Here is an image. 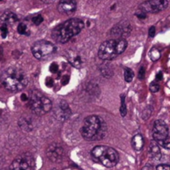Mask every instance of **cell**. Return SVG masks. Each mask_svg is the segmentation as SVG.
Listing matches in <instances>:
<instances>
[{"label": "cell", "instance_id": "obj_1", "mask_svg": "<svg viewBox=\"0 0 170 170\" xmlns=\"http://www.w3.org/2000/svg\"><path fill=\"white\" fill-rule=\"evenodd\" d=\"M0 82L6 90L16 92L28 86V77L25 71L17 66H10L2 72Z\"/></svg>", "mask_w": 170, "mask_h": 170}, {"label": "cell", "instance_id": "obj_2", "mask_svg": "<svg viewBox=\"0 0 170 170\" xmlns=\"http://www.w3.org/2000/svg\"><path fill=\"white\" fill-rule=\"evenodd\" d=\"M81 134L82 136L88 141L100 140L106 136V123L98 115H90L83 122Z\"/></svg>", "mask_w": 170, "mask_h": 170}, {"label": "cell", "instance_id": "obj_3", "mask_svg": "<svg viewBox=\"0 0 170 170\" xmlns=\"http://www.w3.org/2000/svg\"><path fill=\"white\" fill-rule=\"evenodd\" d=\"M84 26L85 23L82 19L71 18L56 26L52 33V37L56 42L66 43L81 33Z\"/></svg>", "mask_w": 170, "mask_h": 170}, {"label": "cell", "instance_id": "obj_4", "mask_svg": "<svg viewBox=\"0 0 170 170\" xmlns=\"http://www.w3.org/2000/svg\"><path fill=\"white\" fill-rule=\"evenodd\" d=\"M127 45L126 40L124 38L107 40L100 46L98 56L101 60H113L125 51Z\"/></svg>", "mask_w": 170, "mask_h": 170}, {"label": "cell", "instance_id": "obj_5", "mask_svg": "<svg viewBox=\"0 0 170 170\" xmlns=\"http://www.w3.org/2000/svg\"><path fill=\"white\" fill-rule=\"evenodd\" d=\"M91 155L96 161L107 168L115 167L118 164L120 159L119 154L115 148L105 145L95 147L91 150Z\"/></svg>", "mask_w": 170, "mask_h": 170}, {"label": "cell", "instance_id": "obj_6", "mask_svg": "<svg viewBox=\"0 0 170 170\" xmlns=\"http://www.w3.org/2000/svg\"><path fill=\"white\" fill-rule=\"evenodd\" d=\"M28 104L35 115H43L52 110V104L47 96L38 91H33L28 97Z\"/></svg>", "mask_w": 170, "mask_h": 170}, {"label": "cell", "instance_id": "obj_7", "mask_svg": "<svg viewBox=\"0 0 170 170\" xmlns=\"http://www.w3.org/2000/svg\"><path fill=\"white\" fill-rule=\"evenodd\" d=\"M55 47L52 43L46 40H40L34 42L31 47V51L35 58L43 60L51 56L55 52Z\"/></svg>", "mask_w": 170, "mask_h": 170}, {"label": "cell", "instance_id": "obj_8", "mask_svg": "<svg viewBox=\"0 0 170 170\" xmlns=\"http://www.w3.org/2000/svg\"><path fill=\"white\" fill-rule=\"evenodd\" d=\"M10 170H34L35 160L30 153H24L16 157L9 167Z\"/></svg>", "mask_w": 170, "mask_h": 170}, {"label": "cell", "instance_id": "obj_9", "mask_svg": "<svg viewBox=\"0 0 170 170\" xmlns=\"http://www.w3.org/2000/svg\"><path fill=\"white\" fill-rule=\"evenodd\" d=\"M168 6V0H147L139 5V10L144 13H156L166 9Z\"/></svg>", "mask_w": 170, "mask_h": 170}, {"label": "cell", "instance_id": "obj_10", "mask_svg": "<svg viewBox=\"0 0 170 170\" xmlns=\"http://www.w3.org/2000/svg\"><path fill=\"white\" fill-rule=\"evenodd\" d=\"M131 24L127 20L121 21L110 29V36L112 39L125 38L131 33Z\"/></svg>", "mask_w": 170, "mask_h": 170}, {"label": "cell", "instance_id": "obj_11", "mask_svg": "<svg viewBox=\"0 0 170 170\" xmlns=\"http://www.w3.org/2000/svg\"><path fill=\"white\" fill-rule=\"evenodd\" d=\"M53 115L57 121L61 122L69 119L71 115V110L66 100H61L56 104L53 110Z\"/></svg>", "mask_w": 170, "mask_h": 170}, {"label": "cell", "instance_id": "obj_12", "mask_svg": "<svg viewBox=\"0 0 170 170\" xmlns=\"http://www.w3.org/2000/svg\"><path fill=\"white\" fill-rule=\"evenodd\" d=\"M153 137L157 142H161L169 138V127L164 121L157 120L153 126Z\"/></svg>", "mask_w": 170, "mask_h": 170}, {"label": "cell", "instance_id": "obj_13", "mask_svg": "<svg viewBox=\"0 0 170 170\" xmlns=\"http://www.w3.org/2000/svg\"><path fill=\"white\" fill-rule=\"evenodd\" d=\"M47 158L54 162V163H60L64 159L65 152L63 148L58 144H52L47 148Z\"/></svg>", "mask_w": 170, "mask_h": 170}, {"label": "cell", "instance_id": "obj_14", "mask_svg": "<svg viewBox=\"0 0 170 170\" xmlns=\"http://www.w3.org/2000/svg\"><path fill=\"white\" fill-rule=\"evenodd\" d=\"M37 121L33 115H23L18 120V125L23 131L30 132L36 127Z\"/></svg>", "mask_w": 170, "mask_h": 170}, {"label": "cell", "instance_id": "obj_15", "mask_svg": "<svg viewBox=\"0 0 170 170\" xmlns=\"http://www.w3.org/2000/svg\"><path fill=\"white\" fill-rule=\"evenodd\" d=\"M77 9V2L75 0H60L57 10L62 14H71Z\"/></svg>", "mask_w": 170, "mask_h": 170}, {"label": "cell", "instance_id": "obj_16", "mask_svg": "<svg viewBox=\"0 0 170 170\" xmlns=\"http://www.w3.org/2000/svg\"><path fill=\"white\" fill-rule=\"evenodd\" d=\"M17 20H18L17 16L14 13H13L11 11L4 12L0 16V24L1 25H5L7 27L13 25Z\"/></svg>", "mask_w": 170, "mask_h": 170}, {"label": "cell", "instance_id": "obj_17", "mask_svg": "<svg viewBox=\"0 0 170 170\" xmlns=\"http://www.w3.org/2000/svg\"><path fill=\"white\" fill-rule=\"evenodd\" d=\"M66 56L67 57V60L69 61V62L72 66L77 67V68H80L82 66V57L78 55L76 52L69 51V52H66Z\"/></svg>", "mask_w": 170, "mask_h": 170}, {"label": "cell", "instance_id": "obj_18", "mask_svg": "<svg viewBox=\"0 0 170 170\" xmlns=\"http://www.w3.org/2000/svg\"><path fill=\"white\" fill-rule=\"evenodd\" d=\"M148 154L154 160H159L161 158V151L157 142L152 141L148 146Z\"/></svg>", "mask_w": 170, "mask_h": 170}, {"label": "cell", "instance_id": "obj_19", "mask_svg": "<svg viewBox=\"0 0 170 170\" xmlns=\"http://www.w3.org/2000/svg\"><path fill=\"white\" fill-rule=\"evenodd\" d=\"M131 144H132V147L134 150L136 151H139L141 150L144 146V138L140 134H135L134 137L132 138L131 139Z\"/></svg>", "mask_w": 170, "mask_h": 170}, {"label": "cell", "instance_id": "obj_20", "mask_svg": "<svg viewBox=\"0 0 170 170\" xmlns=\"http://www.w3.org/2000/svg\"><path fill=\"white\" fill-rule=\"evenodd\" d=\"M100 73L102 74V76H104L106 78H109V77H112L113 75V70L112 68L109 66V65L107 64H102L100 66Z\"/></svg>", "mask_w": 170, "mask_h": 170}, {"label": "cell", "instance_id": "obj_21", "mask_svg": "<svg viewBox=\"0 0 170 170\" xmlns=\"http://www.w3.org/2000/svg\"><path fill=\"white\" fill-rule=\"evenodd\" d=\"M124 77H125V80L127 82H132L133 78L134 77V74L130 68L125 67V72H124Z\"/></svg>", "mask_w": 170, "mask_h": 170}, {"label": "cell", "instance_id": "obj_22", "mask_svg": "<svg viewBox=\"0 0 170 170\" xmlns=\"http://www.w3.org/2000/svg\"><path fill=\"white\" fill-rule=\"evenodd\" d=\"M149 56L153 61H157L160 57V52L157 48H152L149 52Z\"/></svg>", "mask_w": 170, "mask_h": 170}, {"label": "cell", "instance_id": "obj_23", "mask_svg": "<svg viewBox=\"0 0 170 170\" xmlns=\"http://www.w3.org/2000/svg\"><path fill=\"white\" fill-rule=\"evenodd\" d=\"M120 111H121V116H125L127 113V108L126 105H125V97H123V95H121V109H120Z\"/></svg>", "mask_w": 170, "mask_h": 170}, {"label": "cell", "instance_id": "obj_24", "mask_svg": "<svg viewBox=\"0 0 170 170\" xmlns=\"http://www.w3.org/2000/svg\"><path fill=\"white\" fill-rule=\"evenodd\" d=\"M17 32L19 34H22V35H24V34H27V33H28V27L26 26V24L24 23H19V25L17 26Z\"/></svg>", "mask_w": 170, "mask_h": 170}, {"label": "cell", "instance_id": "obj_25", "mask_svg": "<svg viewBox=\"0 0 170 170\" xmlns=\"http://www.w3.org/2000/svg\"><path fill=\"white\" fill-rule=\"evenodd\" d=\"M32 21H33V22L35 25L38 26V25H40L42 22H43V17L41 16L40 14H38V15H36V16L33 17V18H32Z\"/></svg>", "mask_w": 170, "mask_h": 170}, {"label": "cell", "instance_id": "obj_26", "mask_svg": "<svg viewBox=\"0 0 170 170\" xmlns=\"http://www.w3.org/2000/svg\"><path fill=\"white\" fill-rule=\"evenodd\" d=\"M149 89H150V91H151L152 92H154V93L158 92V91H159V84H158V83H156V82H152L151 84H150Z\"/></svg>", "mask_w": 170, "mask_h": 170}, {"label": "cell", "instance_id": "obj_27", "mask_svg": "<svg viewBox=\"0 0 170 170\" xmlns=\"http://www.w3.org/2000/svg\"><path fill=\"white\" fill-rule=\"evenodd\" d=\"M159 144L164 147L166 149H169L170 148V141H169V137L167 138V139H165L164 140H163V141H161V142H159Z\"/></svg>", "mask_w": 170, "mask_h": 170}, {"label": "cell", "instance_id": "obj_28", "mask_svg": "<svg viewBox=\"0 0 170 170\" xmlns=\"http://www.w3.org/2000/svg\"><path fill=\"white\" fill-rule=\"evenodd\" d=\"M0 30H1V33H2V38H5L6 37H7V34L8 33V27L5 26V25H1Z\"/></svg>", "mask_w": 170, "mask_h": 170}, {"label": "cell", "instance_id": "obj_29", "mask_svg": "<svg viewBox=\"0 0 170 170\" xmlns=\"http://www.w3.org/2000/svg\"><path fill=\"white\" fill-rule=\"evenodd\" d=\"M155 170H170V166L169 164H159Z\"/></svg>", "mask_w": 170, "mask_h": 170}, {"label": "cell", "instance_id": "obj_30", "mask_svg": "<svg viewBox=\"0 0 170 170\" xmlns=\"http://www.w3.org/2000/svg\"><path fill=\"white\" fill-rule=\"evenodd\" d=\"M50 71H52V73L57 72V71H58V65L56 63H55V62L52 63L51 66H50Z\"/></svg>", "mask_w": 170, "mask_h": 170}, {"label": "cell", "instance_id": "obj_31", "mask_svg": "<svg viewBox=\"0 0 170 170\" xmlns=\"http://www.w3.org/2000/svg\"><path fill=\"white\" fill-rule=\"evenodd\" d=\"M144 71H144V66H141L140 69H139V74H138V77H139V78L140 80H143V79L144 78V74H145Z\"/></svg>", "mask_w": 170, "mask_h": 170}, {"label": "cell", "instance_id": "obj_32", "mask_svg": "<svg viewBox=\"0 0 170 170\" xmlns=\"http://www.w3.org/2000/svg\"><path fill=\"white\" fill-rule=\"evenodd\" d=\"M53 84H54V81H53V79H52V78H51V77H47V78L46 79V86H48V87H52V86H53Z\"/></svg>", "mask_w": 170, "mask_h": 170}, {"label": "cell", "instance_id": "obj_33", "mask_svg": "<svg viewBox=\"0 0 170 170\" xmlns=\"http://www.w3.org/2000/svg\"><path fill=\"white\" fill-rule=\"evenodd\" d=\"M136 16H137L139 18H140V19H144V18L146 17V13H143V12L139 10V11L136 13Z\"/></svg>", "mask_w": 170, "mask_h": 170}, {"label": "cell", "instance_id": "obj_34", "mask_svg": "<svg viewBox=\"0 0 170 170\" xmlns=\"http://www.w3.org/2000/svg\"><path fill=\"white\" fill-rule=\"evenodd\" d=\"M148 35H149L150 38H154V35H155V28H154V26L149 28V30H148Z\"/></svg>", "mask_w": 170, "mask_h": 170}, {"label": "cell", "instance_id": "obj_35", "mask_svg": "<svg viewBox=\"0 0 170 170\" xmlns=\"http://www.w3.org/2000/svg\"><path fill=\"white\" fill-rule=\"evenodd\" d=\"M69 81H70V77H68V76H64V77H62V80H61V84L65 86L66 84H68Z\"/></svg>", "mask_w": 170, "mask_h": 170}, {"label": "cell", "instance_id": "obj_36", "mask_svg": "<svg viewBox=\"0 0 170 170\" xmlns=\"http://www.w3.org/2000/svg\"><path fill=\"white\" fill-rule=\"evenodd\" d=\"M162 78H163V74H162V72H159V73L156 75V79H157L158 81H160Z\"/></svg>", "mask_w": 170, "mask_h": 170}, {"label": "cell", "instance_id": "obj_37", "mask_svg": "<svg viewBox=\"0 0 170 170\" xmlns=\"http://www.w3.org/2000/svg\"><path fill=\"white\" fill-rule=\"evenodd\" d=\"M21 99L22 100H28V97L27 96V95L26 94H22V95H21Z\"/></svg>", "mask_w": 170, "mask_h": 170}, {"label": "cell", "instance_id": "obj_38", "mask_svg": "<svg viewBox=\"0 0 170 170\" xmlns=\"http://www.w3.org/2000/svg\"><path fill=\"white\" fill-rule=\"evenodd\" d=\"M142 170H154V169H153L152 167H145V168H144Z\"/></svg>", "mask_w": 170, "mask_h": 170}, {"label": "cell", "instance_id": "obj_39", "mask_svg": "<svg viewBox=\"0 0 170 170\" xmlns=\"http://www.w3.org/2000/svg\"><path fill=\"white\" fill-rule=\"evenodd\" d=\"M0 170H10L9 169H0Z\"/></svg>", "mask_w": 170, "mask_h": 170}, {"label": "cell", "instance_id": "obj_40", "mask_svg": "<svg viewBox=\"0 0 170 170\" xmlns=\"http://www.w3.org/2000/svg\"><path fill=\"white\" fill-rule=\"evenodd\" d=\"M0 1H3V0H0Z\"/></svg>", "mask_w": 170, "mask_h": 170}]
</instances>
